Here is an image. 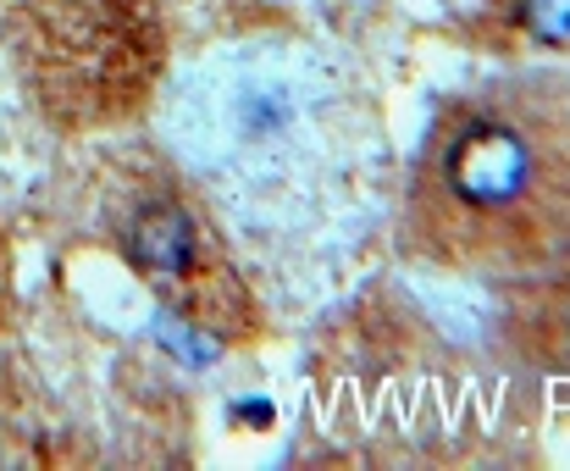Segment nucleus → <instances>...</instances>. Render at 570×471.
<instances>
[{
  "instance_id": "nucleus-4",
  "label": "nucleus",
  "mask_w": 570,
  "mask_h": 471,
  "mask_svg": "<svg viewBox=\"0 0 570 471\" xmlns=\"http://www.w3.org/2000/svg\"><path fill=\"white\" fill-rule=\"evenodd\" d=\"M521 22L538 39H570V0H521Z\"/></svg>"
},
{
  "instance_id": "nucleus-3",
  "label": "nucleus",
  "mask_w": 570,
  "mask_h": 471,
  "mask_svg": "<svg viewBox=\"0 0 570 471\" xmlns=\"http://www.w3.org/2000/svg\"><path fill=\"white\" fill-rule=\"evenodd\" d=\"M117 249L189 327L216 338L255 333L249 288L238 283L216 228L173 178H150L117 200Z\"/></svg>"
},
{
  "instance_id": "nucleus-1",
  "label": "nucleus",
  "mask_w": 570,
  "mask_h": 471,
  "mask_svg": "<svg viewBox=\"0 0 570 471\" xmlns=\"http://www.w3.org/2000/svg\"><path fill=\"white\" fill-rule=\"evenodd\" d=\"M415 200L454 261H543L570 249V106L543 89L449 106Z\"/></svg>"
},
{
  "instance_id": "nucleus-2",
  "label": "nucleus",
  "mask_w": 570,
  "mask_h": 471,
  "mask_svg": "<svg viewBox=\"0 0 570 471\" xmlns=\"http://www.w3.org/2000/svg\"><path fill=\"white\" fill-rule=\"evenodd\" d=\"M0 39L39 111L67 128L134 117L167 56L156 0H0Z\"/></svg>"
},
{
  "instance_id": "nucleus-5",
  "label": "nucleus",
  "mask_w": 570,
  "mask_h": 471,
  "mask_svg": "<svg viewBox=\"0 0 570 471\" xmlns=\"http://www.w3.org/2000/svg\"><path fill=\"white\" fill-rule=\"evenodd\" d=\"M0 294H6V249H0Z\"/></svg>"
}]
</instances>
